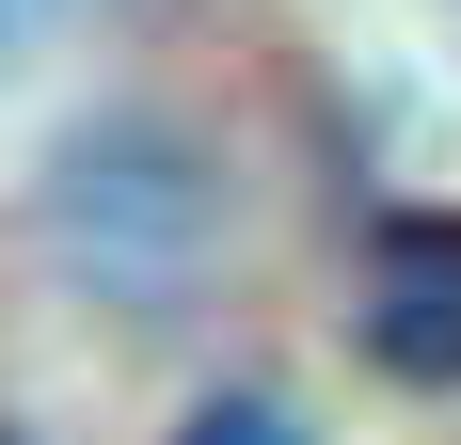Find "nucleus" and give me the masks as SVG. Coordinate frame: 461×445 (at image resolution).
<instances>
[{
    "mask_svg": "<svg viewBox=\"0 0 461 445\" xmlns=\"http://www.w3.org/2000/svg\"><path fill=\"white\" fill-rule=\"evenodd\" d=\"M176 445H303V430H286V398H207Z\"/></svg>",
    "mask_w": 461,
    "mask_h": 445,
    "instance_id": "3",
    "label": "nucleus"
},
{
    "mask_svg": "<svg viewBox=\"0 0 461 445\" xmlns=\"http://www.w3.org/2000/svg\"><path fill=\"white\" fill-rule=\"evenodd\" d=\"M0 445H16V430H0Z\"/></svg>",
    "mask_w": 461,
    "mask_h": 445,
    "instance_id": "5",
    "label": "nucleus"
},
{
    "mask_svg": "<svg viewBox=\"0 0 461 445\" xmlns=\"http://www.w3.org/2000/svg\"><path fill=\"white\" fill-rule=\"evenodd\" d=\"M366 350H382V382H461V207L382 222V255H366Z\"/></svg>",
    "mask_w": 461,
    "mask_h": 445,
    "instance_id": "2",
    "label": "nucleus"
},
{
    "mask_svg": "<svg viewBox=\"0 0 461 445\" xmlns=\"http://www.w3.org/2000/svg\"><path fill=\"white\" fill-rule=\"evenodd\" d=\"M64 16H80V0H0V64H16V48H48Z\"/></svg>",
    "mask_w": 461,
    "mask_h": 445,
    "instance_id": "4",
    "label": "nucleus"
},
{
    "mask_svg": "<svg viewBox=\"0 0 461 445\" xmlns=\"http://www.w3.org/2000/svg\"><path fill=\"white\" fill-rule=\"evenodd\" d=\"M64 255H80L95 286L159 303V286L207 255V159L159 143V128H95L80 159H64Z\"/></svg>",
    "mask_w": 461,
    "mask_h": 445,
    "instance_id": "1",
    "label": "nucleus"
}]
</instances>
